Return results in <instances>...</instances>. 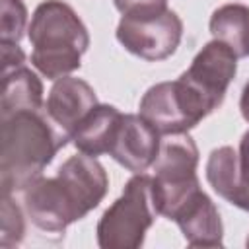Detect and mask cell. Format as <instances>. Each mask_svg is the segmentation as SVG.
I'll list each match as a JSON object with an SVG mask.
<instances>
[{
  "instance_id": "obj_8",
  "label": "cell",
  "mask_w": 249,
  "mask_h": 249,
  "mask_svg": "<svg viewBox=\"0 0 249 249\" xmlns=\"http://www.w3.org/2000/svg\"><path fill=\"white\" fill-rule=\"evenodd\" d=\"M23 210L31 224L47 233H64L66 228L82 220L74 198L58 177H39L23 191Z\"/></svg>"
},
{
  "instance_id": "obj_18",
  "label": "cell",
  "mask_w": 249,
  "mask_h": 249,
  "mask_svg": "<svg viewBox=\"0 0 249 249\" xmlns=\"http://www.w3.org/2000/svg\"><path fill=\"white\" fill-rule=\"evenodd\" d=\"M27 27L23 0H0V43H19Z\"/></svg>"
},
{
  "instance_id": "obj_16",
  "label": "cell",
  "mask_w": 249,
  "mask_h": 249,
  "mask_svg": "<svg viewBox=\"0 0 249 249\" xmlns=\"http://www.w3.org/2000/svg\"><path fill=\"white\" fill-rule=\"evenodd\" d=\"M237 152L231 146H220L210 152L206 161V181L224 200H231L237 189Z\"/></svg>"
},
{
  "instance_id": "obj_23",
  "label": "cell",
  "mask_w": 249,
  "mask_h": 249,
  "mask_svg": "<svg viewBox=\"0 0 249 249\" xmlns=\"http://www.w3.org/2000/svg\"><path fill=\"white\" fill-rule=\"evenodd\" d=\"M245 245H247V247H249V235H247V241H245Z\"/></svg>"
},
{
  "instance_id": "obj_12",
  "label": "cell",
  "mask_w": 249,
  "mask_h": 249,
  "mask_svg": "<svg viewBox=\"0 0 249 249\" xmlns=\"http://www.w3.org/2000/svg\"><path fill=\"white\" fill-rule=\"evenodd\" d=\"M173 222L179 226L185 241L191 247H222L224 224L212 198L200 189L175 214Z\"/></svg>"
},
{
  "instance_id": "obj_4",
  "label": "cell",
  "mask_w": 249,
  "mask_h": 249,
  "mask_svg": "<svg viewBox=\"0 0 249 249\" xmlns=\"http://www.w3.org/2000/svg\"><path fill=\"white\" fill-rule=\"evenodd\" d=\"M152 167V195L158 214L173 220L181 206L200 191L198 148L193 136L189 132L165 136Z\"/></svg>"
},
{
  "instance_id": "obj_17",
  "label": "cell",
  "mask_w": 249,
  "mask_h": 249,
  "mask_svg": "<svg viewBox=\"0 0 249 249\" xmlns=\"http://www.w3.org/2000/svg\"><path fill=\"white\" fill-rule=\"evenodd\" d=\"M0 247L12 249L19 245L25 237V218L23 212L12 198V195L0 196Z\"/></svg>"
},
{
  "instance_id": "obj_5",
  "label": "cell",
  "mask_w": 249,
  "mask_h": 249,
  "mask_svg": "<svg viewBox=\"0 0 249 249\" xmlns=\"http://www.w3.org/2000/svg\"><path fill=\"white\" fill-rule=\"evenodd\" d=\"M210 113L202 97L181 78L152 86L138 105V115H142L161 136L189 132Z\"/></svg>"
},
{
  "instance_id": "obj_9",
  "label": "cell",
  "mask_w": 249,
  "mask_h": 249,
  "mask_svg": "<svg viewBox=\"0 0 249 249\" xmlns=\"http://www.w3.org/2000/svg\"><path fill=\"white\" fill-rule=\"evenodd\" d=\"M161 146V134L142 117L126 113L123 115L117 138L109 156L132 173H144L154 165Z\"/></svg>"
},
{
  "instance_id": "obj_6",
  "label": "cell",
  "mask_w": 249,
  "mask_h": 249,
  "mask_svg": "<svg viewBox=\"0 0 249 249\" xmlns=\"http://www.w3.org/2000/svg\"><path fill=\"white\" fill-rule=\"evenodd\" d=\"M183 39V21L173 10L152 16H123L117 41L134 56L148 62L169 58Z\"/></svg>"
},
{
  "instance_id": "obj_11",
  "label": "cell",
  "mask_w": 249,
  "mask_h": 249,
  "mask_svg": "<svg viewBox=\"0 0 249 249\" xmlns=\"http://www.w3.org/2000/svg\"><path fill=\"white\" fill-rule=\"evenodd\" d=\"M56 177L64 183L74 198L82 216H88L105 198L109 189V177L97 158L88 154L70 156L56 171Z\"/></svg>"
},
{
  "instance_id": "obj_22",
  "label": "cell",
  "mask_w": 249,
  "mask_h": 249,
  "mask_svg": "<svg viewBox=\"0 0 249 249\" xmlns=\"http://www.w3.org/2000/svg\"><path fill=\"white\" fill-rule=\"evenodd\" d=\"M239 111H241L243 119L249 123V82L243 86V91H241V97H239Z\"/></svg>"
},
{
  "instance_id": "obj_2",
  "label": "cell",
  "mask_w": 249,
  "mask_h": 249,
  "mask_svg": "<svg viewBox=\"0 0 249 249\" xmlns=\"http://www.w3.org/2000/svg\"><path fill=\"white\" fill-rule=\"evenodd\" d=\"M27 37L33 47L31 64L47 80H58L78 70L82 54L89 47L88 27L62 0H45L35 8Z\"/></svg>"
},
{
  "instance_id": "obj_14",
  "label": "cell",
  "mask_w": 249,
  "mask_h": 249,
  "mask_svg": "<svg viewBox=\"0 0 249 249\" xmlns=\"http://www.w3.org/2000/svg\"><path fill=\"white\" fill-rule=\"evenodd\" d=\"M43 82L27 68L19 66L8 74H2L0 93V117H8L18 111H43Z\"/></svg>"
},
{
  "instance_id": "obj_19",
  "label": "cell",
  "mask_w": 249,
  "mask_h": 249,
  "mask_svg": "<svg viewBox=\"0 0 249 249\" xmlns=\"http://www.w3.org/2000/svg\"><path fill=\"white\" fill-rule=\"evenodd\" d=\"M237 189L230 200V204L249 212V130L241 136L237 150Z\"/></svg>"
},
{
  "instance_id": "obj_10",
  "label": "cell",
  "mask_w": 249,
  "mask_h": 249,
  "mask_svg": "<svg viewBox=\"0 0 249 249\" xmlns=\"http://www.w3.org/2000/svg\"><path fill=\"white\" fill-rule=\"evenodd\" d=\"M97 103L99 101L95 89L86 80L64 76L54 80L45 103V113L58 126L60 132L72 138V132Z\"/></svg>"
},
{
  "instance_id": "obj_7",
  "label": "cell",
  "mask_w": 249,
  "mask_h": 249,
  "mask_svg": "<svg viewBox=\"0 0 249 249\" xmlns=\"http://www.w3.org/2000/svg\"><path fill=\"white\" fill-rule=\"evenodd\" d=\"M235 72L237 54L226 43L212 39L196 53L191 66L179 78L202 97L210 111H216L224 103Z\"/></svg>"
},
{
  "instance_id": "obj_20",
  "label": "cell",
  "mask_w": 249,
  "mask_h": 249,
  "mask_svg": "<svg viewBox=\"0 0 249 249\" xmlns=\"http://www.w3.org/2000/svg\"><path fill=\"white\" fill-rule=\"evenodd\" d=\"M123 16H152L167 10V0H113Z\"/></svg>"
},
{
  "instance_id": "obj_13",
  "label": "cell",
  "mask_w": 249,
  "mask_h": 249,
  "mask_svg": "<svg viewBox=\"0 0 249 249\" xmlns=\"http://www.w3.org/2000/svg\"><path fill=\"white\" fill-rule=\"evenodd\" d=\"M121 121H123V113L115 105L97 103L91 109V113L72 132L70 140L76 146V150L82 154L93 158L109 154L117 138Z\"/></svg>"
},
{
  "instance_id": "obj_21",
  "label": "cell",
  "mask_w": 249,
  "mask_h": 249,
  "mask_svg": "<svg viewBox=\"0 0 249 249\" xmlns=\"http://www.w3.org/2000/svg\"><path fill=\"white\" fill-rule=\"evenodd\" d=\"M0 51H2V74L25 66V53L18 43H0Z\"/></svg>"
},
{
  "instance_id": "obj_1",
  "label": "cell",
  "mask_w": 249,
  "mask_h": 249,
  "mask_svg": "<svg viewBox=\"0 0 249 249\" xmlns=\"http://www.w3.org/2000/svg\"><path fill=\"white\" fill-rule=\"evenodd\" d=\"M0 193L14 195L39 179L70 140L43 111L0 117Z\"/></svg>"
},
{
  "instance_id": "obj_3",
  "label": "cell",
  "mask_w": 249,
  "mask_h": 249,
  "mask_svg": "<svg viewBox=\"0 0 249 249\" xmlns=\"http://www.w3.org/2000/svg\"><path fill=\"white\" fill-rule=\"evenodd\" d=\"M158 208L152 195V175L134 173L121 196L97 222V245L101 249H138L146 231L156 222Z\"/></svg>"
},
{
  "instance_id": "obj_15",
  "label": "cell",
  "mask_w": 249,
  "mask_h": 249,
  "mask_svg": "<svg viewBox=\"0 0 249 249\" xmlns=\"http://www.w3.org/2000/svg\"><path fill=\"white\" fill-rule=\"evenodd\" d=\"M208 25L212 37L226 43L237 58L249 56V6L224 4L214 10Z\"/></svg>"
}]
</instances>
